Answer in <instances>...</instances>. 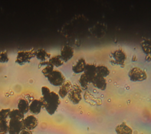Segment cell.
Segmentation results:
<instances>
[{
	"label": "cell",
	"mask_w": 151,
	"mask_h": 134,
	"mask_svg": "<svg viewBox=\"0 0 151 134\" xmlns=\"http://www.w3.org/2000/svg\"><path fill=\"white\" fill-rule=\"evenodd\" d=\"M48 62L54 67H58L63 66L64 63L62 57L59 54L51 57L48 60Z\"/></svg>",
	"instance_id": "19"
},
{
	"label": "cell",
	"mask_w": 151,
	"mask_h": 134,
	"mask_svg": "<svg viewBox=\"0 0 151 134\" xmlns=\"http://www.w3.org/2000/svg\"><path fill=\"white\" fill-rule=\"evenodd\" d=\"M110 62L113 65H118L123 67L127 59V55L122 48H118L110 53Z\"/></svg>",
	"instance_id": "3"
},
{
	"label": "cell",
	"mask_w": 151,
	"mask_h": 134,
	"mask_svg": "<svg viewBox=\"0 0 151 134\" xmlns=\"http://www.w3.org/2000/svg\"><path fill=\"white\" fill-rule=\"evenodd\" d=\"M23 129H24L23 119L15 117L9 119V134H19Z\"/></svg>",
	"instance_id": "6"
},
{
	"label": "cell",
	"mask_w": 151,
	"mask_h": 134,
	"mask_svg": "<svg viewBox=\"0 0 151 134\" xmlns=\"http://www.w3.org/2000/svg\"><path fill=\"white\" fill-rule=\"evenodd\" d=\"M128 76L132 81H142L146 80L147 76L145 71L138 67L132 68L128 72Z\"/></svg>",
	"instance_id": "4"
},
{
	"label": "cell",
	"mask_w": 151,
	"mask_h": 134,
	"mask_svg": "<svg viewBox=\"0 0 151 134\" xmlns=\"http://www.w3.org/2000/svg\"><path fill=\"white\" fill-rule=\"evenodd\" d=\"M38 124V119L33 115H30L23 119V125L24 129L31 130L35 129Z\"/></svg>",
	"instance_id": "8"
},
{
	"label": "cell",
	"mask_w": 151,
	"mask_h": 134,
	"mask_svg": "<svg viewBox=\"0 0 151 134\" xmlns=\"http://www.w3.org/2000/svg\"><path fill=\"white\" fill-rule=\"evenodd\" d=\"M78 82L80 83V86L81 87V89L86 90L88 88L89 84L91 83V80L84 73H83V74H81L78 79Z\"/></svg>",
	"instance_id": "20"
},
{
	"label": "cell",
	"mask_w": 151,
	"mask_h": 134,
	"mask_svg": "<svg viewBox=\"0 0 151 134\" xmlns=\"http://www.w3.org/2000/svg\"><path fill=\"white\" fill-rule=\"evenodd\" d=\"M10 111H11V109L9 108L1 109L0 110V119H9Z\"/></svg>",
	"instance_id": "25"
},
{
	"label": "cell",
	"mask_w": 151,
	"mask_h": 134,
	"mask_svg": "<svg viewBox=\"0 0 151 134\" xmlns=\"http://www.w3.org/2000/svg\"><path fill=\"white\" fill-rule=\"evenodd\" d=\"M87 63L84 58H80L76 62V63L72 66L71 69L74 73L78 74L84 72Z\"/></svg>",
	"instance_id": "14"
},
{
	"label": "cell",
	"mask_w": 151,
	"mask_h": 134,
	"mask_svg": "<svg viewBox=\"0 0 151 134\" xmlns=\"http://www.w3.org/2000/svg\"><path fill=\"white\" fill-rule=\"evenodd\" d=\"M19 134H33L32 132H31V130H27V129H23Z\"/></svg>",
	"instance_id": "27"
},
{
	"label": "cell",
	"mask_w": 151,
	"mask_h": 134,
	"mask_svg": "<svg viewBox=\"0 0 151 134\" xmlns=\"http://www.w3.org/2000/svg\"><path fill=\"white\" fill-rule=\"evenodd\" d=\"M36 50L34 48L29 50H21L18 51L15 59V63L19 65H24L31 61V59L35 57Z\"/></svg>",
	"instance_id": "2"
},
{
	"label": "cell",
	"mask_w": 151,
	"mask_h": 134,
	"mask_svg": "<svg viewBox=\"0 0 151 134\" xmlns=\"http://www.w3.org/2000/svg\"><path fill=\"white\" fill-rule=\"evenodd\" d=\"M13 117L24 119L25 116H24V114L22 113L18 109H14L12 110H11V111H10L9 115V119L13 118Z\"/></svg>",
	"instance_id": "23"
},
{
	"label": "cell",
	"mask_w": 151,
	"mask_h": 134,
	"mask_svg": "<svg viewBox=\"0 0 151 134\" xmlns=\"http://www.w3.org/2000/svg\"><path fill=\"white\" fill-rule=\"evenodd\" d=\"M47 78L50 83L54 86H60L66 80L63 74L57 69H54Z\"/></svg>",
	"instance_id": "5"
},
{
	"label": "cell",
	"mask_w": 151,
	"mask_h": 134,
	"mask_svg": "<svg viewBox=\"0 0 151 134\" xmlns=\"http://www.w3.org/2000/svg\"><path fill=\"white\" fill-rule=\"evenodd\" d=\"M42 108V103L41 100L39 99H34L29 106V111L33 115H38L40 113L41 109Z\"/></svg>",
	"instance_id": "12"
},
{
	"label": "cell",
	"mask_w": 151,
	"mask_h": 134,
	"mask_svg": "<svg viewBox=\"0 0 151 134\" xmlns=\"http://www.w3.org/2000/svg\"><path fill=\"white\" fill-rule=\"evenodd\" d=\"M9 57L8 55V53L6 50L0 52V63H5L9 61Z\"/></svg>",
	"instance_id": "26"
},
{
	"label": "cell",
	"mask_w": 151,
	"mask_h": 134,
	"mask_svg": "<svg viewBox=\"0 0 151 134\" xmlns=\"http://www.w3.org/2000/svg\"><path fill=\"white\" fill-rule=\"evenodd\" d=\"M86 75L89 78V79L91 81L94 76L96 75V65L91 63H87L84 72Z\"/></svg>",
	"instance_id": "15"
},
{
	"label": "cell",
	"mask_w": 151,
	"mask_h": 134,
	"mask_svg": "<svg viewBox=\"0 0 151 134\" xmlns=\"http://www.w3.org/2000/svg\"><path fill=\"white\" fill-rule=\"evenodd\" d=\"M96 74L101 76L105 78L109 75L110 70L107 66L102 64H99L96 66Z\"/></svg>",
	"instance_id": "21"
},
{
	"label": "cell",
	"mask_w": 151,
	"mask_h": 134,
	"mask_svg": "<svg viewBox=\"0 0 151 134\" xmlns=\"http://www.w3.org/2000/svg\"><path fill=\"white\" fill-rule=\"evenodd\" d=\"M140 45L143 52L145 54V60L151 61V40L144 39L140 42Z\"/></svg>",
	"instance_id": "10"
},
{
	"label": "cell",
	"mask_w": 151,
	"mask_h": 134,
	"mask_svg": "<svg viewBox=\"0 0 151 134\" xmlns=\"http://www.w3.org/2000/svg\"><path fill=\"white\" fill-rule=\"evenodd\" d=\"M73 86V84L70 80H65L64 83L60 86L58 94L60 97L64 99L69 93Z\"/></svg>",
	"instance_id": "13"
},
{
	"label": "cell",
	"mask_w": 151,
	"mask_h": 134,
	"mask_svg": "<svg viewBox=\"0 0 151 134\" xmlns=\"http://www.w3.org/2000/svg\"><path fill=\"white\" fill-rule=\"evenodd\" d=\"M54 67L50 63L48 64V65L45 66V67H44L41 70V72H42V74L44 75V76L47 78V76L53 71Z\"/></svg>",
	"instance_id": "24"
},
{
	"label": "cell",
	"mask_w": 151,
	"mask_h": 134,
	"mask_svg": "<svg viewBox=\"0 0 151 134\" xmlns=\"http://www.w3.org/2000/svg\"><path fill=\"white\" fill-rule=\"evenodd\" d=\"M115 131L117 134H132L133 133L132 128L125 122H123L116 126Z\"/></svg>",
	"instance_id": "16"
},
{
	"label": "cell",
	"mask_w": 151,
	"mask_h": 134,
	"mask_svg": "<svg viewBox=\"0 0 151 134\" xmlns=\"http://www.w3.org/2000/svg\"><path fill=\"white\" fill-rule=\"evenodd\" d=\"M42 96L40 98L42 103V108L47 113L52 115L57 110L60 104L59 95L54 91H51L47 86L41 87Z\"/></svg>",
	"instance_id": "1"
},
{
	"label": "cell",
	"mask_w": 151,
	"mask_h": 134,
	"mask_svg": "<svg viewBox=\"0 0 151 134\" xmlns=\"http://www.w3.org/2000/svg\"><path fill=\"white\" fill-rule=\"evenodd\" d=\"M74 50L72 47L68 45H64L61 49L60 55L62 57L64 62L67 63L74 56Z\"/></svg>",
	"instance_id": "9"
},
{
	"label": "cell",
	"mask_w": 151,
	"mask_h": 134,
	"mask_svg": "<svg viewBox=\"0 0 151 134\" xmlns=\"http://www.w3.org/2000/svg\"><path fill=\"white\" fill-rule=\"evenodd\" d=\"M91 83H92L95 87L101 90H104L107 87L106 79L104 77L98 74H96L94 76Z\"/></svg>",
	"instance_id": "11"
},
{
	"label": "cell",
	"mask_w": 151,
	"mask_h": 134,
	"mask_svg": "<svg viewBox=\"0 0 151 134\" xmlns=\"http://www.w3.org/2000/svg\"><path fill=\"white\" fill-rule=\"evenodd\" d=\"M9 119H0V134H6L8 132Z\"/></svg>",
	"instance_id": "22"
},
{
	"label": "cell",
	"mask_w": 151,
	"mask_h": 134,
	"mask_svg": "<svg viewBox=\"0 0 151 134\" xmlns=\"http://www.w3.org/2000/svg\"><path fill=\"white\" fill-rule=\"evenodd\" d=\"M29 102L27 100L24 98H20L18 102V109L24 115L29 111Z\"/></svg>",
	"instance_id": "18"
},
{
	"label": "cell",
	"mask_w": 151,
	"mask_h": 134,
	"mask_svg": "<svg viewBox=\"0 0 151 134\" xmlns=\"http://www.w3.org/2000/svg\"><path fill=\"white\" fill-rule=\"evenodd\" d=\"M35 57L41 61H45L48 60L51 57V54L48 53L44 48H40L36 50Z\"/></svg>",
	"instance_id": "17"
},
{
	"label": "cell",
	"mask_w": 151,
	"mask_h": 134,
	"mask_svg": "<svg viewBox=\"0 0 151 134\" xmlns=\"http://www.w3.org/2000/svg\"><path fill=\"white\" fill-rule=\"evenodd\" d=\"M82 89L81 87L77 83L73 84V86L67 94L70 101L74 104H77L80 103L82 99Z\"/></svg>",
	"instance_id": "7"
}]
</instances>
